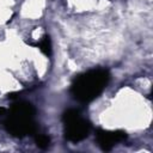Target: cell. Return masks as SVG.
Returning <instances> with one entry per match:
<instances>
[{
    "label": "cell",
    "mask_w": 153,
    "mask_h": 153,
    "mask_svg": "<svg viewBox=\"0 0 153 153\" xmlns=\"http://www.w3.org/2000/svg\"><path fill=\"white\" fill-rule=\"evenodd\" d=\"M110 74L106 69H91L78 75L71 87L74 99L80 103H90L96 99L106 87Z\"/></svg>",
    "instance_id": "cell-1"
},
{
    "label": "cell",
    "mask_w": 153,
    "mask_h": 153,
    "mask_svg": "<svg viewBox=\"0 0 153 153\" xmlns=\"http://www.w3.org/2000/svg\"><path fill=\"white\" fill-rule=\"evenodd\" d=\"M5 120V128L10 134L17 137L35 134L37 130L35 117V108L27 102H16L10 109Z\"/></svg>",
    "instance_id": "cell-2"
},
{
    "label": "cell",
    "mask_w": 153,
    "mask_h": 153,
    "mask_svg": "<svg viewBox=\"0 0 153 153\" xmlns=\"http://www.w3.org/2000/svg\"><path fill=\"white\" fill-rule=\"evenodd\" d=\"M62 122L65 126V136L71 142H79L86 139L91 131V124L88 121L81 117L80 111L76 109H68L62 115Z\"/></svg>",
    "instance_id": "cell-3"
},
{
    "label": "cell",
    "mask_w": 153,
    "mask_h": 153,
    "mask_svg": "<svg viewBox=\"0 0 153 153\" xmlns=\"http://www.w3.org/2000/svg\"><path fill=\"white\" fill-rule=\"evenodd\" d=\"M127 139V133L123 130H104L97 129L96 131V140L100 149L108 152L111 151L115 145Z\"/></svg>",
    "instance_id": "cell-4"
},
{
    "label": "cell",
    "mask_w": 153,
    "mask_h": 153,
    "mask_svg": "<svg viewBox=\"0 0 153 153\" xmlns=\"http://www.w3.org/2000/svg\"><path fill=\"white\" fill-rule=\"evenodd\" d=\"M44 55L47 56H50L51 55V42H50V38L49 36H44L37 44H35Z\"/></svg>",
    "instance_id": "cell-5"
},
{
    "label": "cell",
    "mask_w": 153,
    "mask_h": 153,
    "mask_svg": "<svg viewBox=\"0 0 153 153\" xmlns=\"http://www.w3.org/2000/svg\"><path fill=\"white\" fill-rule=\"evenodd\" d=\"M35 141H36L37 147L41 148V149H45V148H48L49 145H50V139H49V136H47V135H44V134H38V135H36Z\"/></svg>",
    "instance_id": "cell-6"
},
{
    "label": "cell",
    "mask_w": 153,
    "mask_h": 153,
    "mask_svg": "<svg viewBox=\"0 0 153 153\" xmlns=\"http://www.w3.org/2000/svg\"><path fill=\"white\" fill-rule=\"evenodd\" d=\"M6 114H7V109L0 108V115H6Z\"/></svg>",
    "instance_id": "cell-7"
}]
</instances>
